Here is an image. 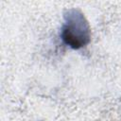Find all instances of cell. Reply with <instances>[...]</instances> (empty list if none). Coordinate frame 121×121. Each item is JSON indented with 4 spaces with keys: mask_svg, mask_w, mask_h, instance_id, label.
<instances>
[{
    "mask_svg": "<svg viewBox=\"0 0 121 121\" xmlns=\"http://www.w3.org/2000/svg\"><path fill=\"white\" fill-rule=\"evenodd\" d=\"M81 14H71L62 30L63 41L73 48H78L89 41V28Z\"/></svg>",
    "mask_w": 121,
    "mask_h": 121,
    "instance_id": "1",
    "label": "cell"
}]
</instances>
